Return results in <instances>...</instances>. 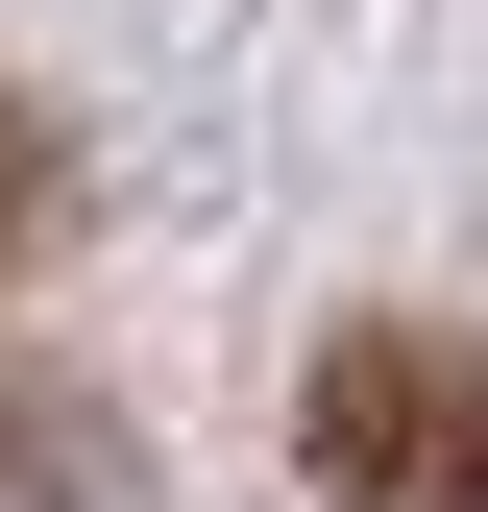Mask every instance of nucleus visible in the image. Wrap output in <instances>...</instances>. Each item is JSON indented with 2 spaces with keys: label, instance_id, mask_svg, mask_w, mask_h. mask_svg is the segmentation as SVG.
Listing matches in <instances>:
<instances>
[{
  "label": "nucleus",
  "instance_id": "f257e3e1",
  "mask_svg": "<svg viewBox=\"0 0 488 512\" xmlns=\"http://www.w3.org/2000/svg\"><path fill=\"white\" fill-rule=\"evenodd\" d=\"M293 488H318V512H488V342L342 317L318 391H293Z\"/></svg>",
  "mask_w": 488,
  "mask_h": 512
},
{
  "label": "nucleus",
  "instance_id": "7ed1b4c3",
  "mask_svg": "<svg viewBox=\"0 0 488 512\" xmlns=\"http://www.w3.org/2000/svg\"><path fill=\"white\" fill-rule=\"evenodd\" d=\"M49 196H74V171H49V122L0 98V269H25V244H49Z\"/></svg>",
  "mask_w": 488,
  "mask_h": 512
},
{
  "label": "nucleus",
  "instance_id": "f03ea898",
  "mask_svg": "<svg viewBox=\"0 0 488 512\" xmlns=\"http://www.w3.org/2000/svg\"><path fill=\"white\" fill-rule=\"evenodd\" d=\"M0 488H98V439H74V391H0Z\"/></svg>",
  "mask_w": 488,
  "mask_h": 512
}]
</instances>
